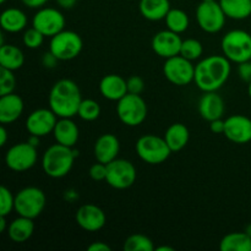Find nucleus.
<instances>
[{
	"label": "nucleus",
	"mask_w": 251,
	"mask_h": 251,
	"mask_svg": "<svg viewBox=\"0 0 251 251\" xmlns=\"http://www.w3.org/2000/svg\"><path fill=\"white\" fill-rule=\"evenodd\" d=\"M229 75L230 61L225 55H210L195 65L194 82L202 92H217Z\"/></svg>",
	"instance_id": "obj_1"
},
{
	"label": "nucleus",
	"mask_w": 251,
	"mask_h": 251,
	"mask_svg": "<svg viewBox=\"0 0 251 251\" xmlns=\"http://www.w3.org/2000/svg\"><path fill=\"white\" fill-rule=\"evenodd\" d=\"M82 102L81 91L76 82L63 78L54 83L49 93V108L58 118H73L77 115Z\"/></svg>",
	"instance_id": "obj_2"
},
{
	"label": "nucleus",
	"mask_w": 251,
	"mask_h": 251,
	"mask_svg": "<svg viewBox=\"0 0 251 251\" xmlns=\"http://www.w3.org/2000/svg\"><path fill=\"white\" fill-rule=\"evenodd\" d=\"M78 152L74 147L64 146L56 142L46 150L42 157V168L44 173L53 179H60L68 176L73 169L74 162Z\"/></svg>",
	"instance_id": "obj_3"
},
{
	"label": "nucleus",
	"mask_w": 251,
	"mask_h": 251,
	"mask_svg": "<svg viewBox=\"0 0 251 251\" xmlns=\"http://www.w3.org/2000/svg\"><path fill=\"white\" fill-rule=\"evenodd\" d=\"M223 55L233 63L251 60V34L244 29H232L221 42Z\"/></svg>",
	"instance_id": "obj_4"
},
{
	"label": "nucleus",
	"mask_w": 251,
	"mask_h": 251,
	"mask_svg": "<svg viewBox=\"0 0 251 251\" xmlns=\"http://www.w3.org/2000/svg\"><path fill=\"white\" fill-rule=\"evenodd\" d=\"M46 195L36 186H27L15 195V212L27 218L38 217L46 207Z\"/></svg>",
	"instance_id": "obj_5"
},
{
	"label": "nucleus",
	"mask_w": 251,
	"mask_h": 251,
	"mask_svg": "<svg viewBox=\"0 0 251 251\" xmlns=\"http://www.w3.org/2000/svg\"><path fill=\"white\" fill-rule=\"evenodd\" d=\"M117 114L126 126H139L147 118V104L140 95L126 93L118 100Z\"/></svg>",
	"instance_id": "obj_6"
},
{
	"label": "nucleus",
	"mask_w": 251,
	"mask_h": 251,
	"mask_svg": "<svg viewBox=\"0 0 251 251\" xmlns=\"http://www.w3.org/2000/svg\"><path fill=\"white\" fill-rule=\"evenodd\" d=\"M137 156L146 163L156 166L169 158L172 151L164 137L156 135H144L136 142Z\"/></svg>",
	"instance_id": "obj_7"
},
{
	"label": "nucleus",
	"mask_w": 251,
	"mask_h": 251,
	"mask_svg": "<svg viewBox=\"0 0 251 251\" xmlns=\"http://www.w3.org/2000/svg\"><path fill=\"white\" fill-rule=\"evenodd\" d=\"M83 48L82 38L74 31L63 29L50 38L49 50L60 61L73 60L80 55Z\"/></svg>",
	"instance_id": "obj_8"
},
{
	"label": "nucleus",
	"mask_w": 251,
	"mask_h": 251,
	"mask_svg": "<svg viewBox=\"0 0 251 251\" xmlns=\"http://www.w3.org/2000/svg\"><path fill=\"white\" fill-rule=\"evenodd\" d=\"M226 17L220 1H201L196 9L199 26L207 33H218L225 27Z\"/></svg>",
	"instance_id": "obj_9"
},
{
	"label": "nucleus",
	"mask_w": 251,
	"mask_h": 251,
	"mask_svg": "<svg viewBox=\"0 0 251 251\" xmlns=\"http://www.w3.org/2000/svg\"><path fill=\"white\" fill-rule=\"evenodd\" d=\"M38 159L37 147L29 142H20L7 150L5 154V163L14 172H26L33 168Z\"/></svg>",
	"instance_id": "obj_10"
},
{
	"label": "nucleus",
	"mask_w": 251,
	"mask_h": 251,
	"mask_svg": "<svg viewBox=\"0 0 251 251\" xmlns=\"http://www.w3.org/2000/svg\"><path fill=\"white\" fill-rule=\"evenodd\" d=\"M136 168L127 159L117 158L107 164V178L105 181L112 188L125 190L134 185L136 181Z\"/></svg>",
	"instance_id": "obj_11"
},
{
	"label": "nucleus",
	"mask_w": 251,
	"mask_h": 251,
	"mask_svg": "<svg viewBox=\"0 0 251 251\" xmlns=\"http://www.w3.org/2000/svg\"><path fill=\"white\" fill-rule=\"evenodd\" d=\"M163 74L167 80L176 86H186L195 77V65L191 60L184 58L180 54L166 59L163 65Z\"/></svg>",
	"instance_id": "obj_12"
},
{
	"label": "nucleus",
	"mask_w": 251,
	"mask_h": 251,
	"mask_svg": "<svg viewBox=\"0 0 251 251\" xmlns=\"http://www.w3.org/2000/svg\"><path fill=\"white\" fill-rule=\"evenodd\" d=\"M32 26L36 27L46 37H53L65 27L63 12L54 7H41L32 20Z\"/></svg>",
	"instance_id": "obj_13"
},
{
	"label": "nucleus",
	"mask_w": 251,
	"mask_h": 251,
	"mask_svg": "<svg viewBox=\"0 0 251 251\" xmlns=\"http://www.w3.org/2000/svg\"><path fill=\"white\" fill-rule=\"evenodd\" d=\"M56 122H58V117L50 108L49 109L41 108V109L33 110L27 117L26 130L29 132V135L43 137L53 132Z\"/></svg>",
	"instance_id": "obj_14"
},
{
	"label": "nucleus",
	"mask_w": 251,
	"mask_h": 251,
	"mask_svg": "<svg viewBox=\"0 0 251 251\" xmlns=\"http://www.w3.org/2000/svg\"><path fill=\"white\" fill-rule=\"evenodd\" d=\"M181 43H183V41H181L179 33H176V32L167 28L154 34L151 46L157 55L168 59L180 54Z\"/></svg>",
	"instance_id": "obj_15"
},
{
	"label": "nucleus",
	"mask_w": 251,
	"mask_h": 251,
	"mask_svg": "<svg viewBox=\"0 0 251 251\" xmlns=\"http://www.w3.org/2000/svg\"><path fill=\"white\" fill-rule=\"evenodd\" d=\"M75 220L81 229L86 232H98L104 227L107 217L100 207L92 203H86L76 211Z\"/></svg>",
	"instance_id": "obj_16"
},
{
	"label": "nucleus",
	"mask_w": 251,
	"mask_h": 251,
	"mask_svg": "<svg viewBox=\"0 0 251 251\" xmlns=\"http://www.w3.org/2000/svg\"><path fill=\"white\" fill-rule=\"evenodd\" d=\"M225 136L229 141L244 145L251 141V119L242 114H235L225 120Z\"/></svg>",
	"instance_id": "obj_17"
},
{
	"label": "nucleus",
	"mask_w": 251,
	"mask_h": 251,
	"mask_svg": "<svg viewBox=\"0 0 251 251\" xmlns=\"http://www.w3.org/2000/svg\"><path fill=\"white\" fill-rule=\"evenodd\" d=\"M120 151V142L113 134H103L96 141L93 152L97 162L108 164L118 158Z\"/></svg>",
	"instance_id": "obj_18"
},
{
	"label": "nucleus",
	"mask_w": 251,
	"mask_h": 251,
	"mask_svg": "<svg viewBox=\"0 0 251 251\" xmlns=\"http://www.w3.org/2000/svg\"><path fill=\"white\" fill-rule=\"evenodd\" d=\"M24 100L14 92L0 96V123L4 125L16 122L24 113Z\"/></svg>",
	"instance_id": "obj_19"
},
{
	"label": "nucleus",
	"mask_w": 251,
	"mask_h": 251,
	"mask_svg": "<svg viewBox=\"0 0 251 251\" xmlns=\"http://www.w3.org/2000/svg\"><path fill=\"white\" fill-rule=\"evenodd\" d=\"M199 113L207 122L221 119L225 114V100L217 92H205L199 102Z\"/></svg>",
	"instance_id": "obj_20"
},
{
	"label": "nucleus",
	"mask_w": 251,
	"mask_h": 251,
	"mask_svg": "<svg viewBox=\"0 0 251 251\" xmlns=\"http://www.w3.org/2000/svg\"><path fill=\"white\" fill-rule=\"evenodd\" d=\"M100 92L105 100L118 102L127 93L126 80L115 74L104 76L100 82Z\"/></svg>",
	"instance_id": "obj_21"
},
{
	"label": "nucleus",
	"mask_w": 251,
	"mask_h": 251,
	"mask_svg": "<svg viewBox=\"0 0 251 251\" xmlns=\"http://www.w3.org/2000/svg\"><path fill=\"white\" fill-rule=\"evenodd\" d=\"M54 139L58 144L74 147L78 140V127L71 118H59L53 130Z\"/></svg>",
	"instance_id": "obj_22"
},
{
	"label": "nucleus",
	"mask_w": 251,
	"mask_h": 251,
	"mask_svg": "<svg viewBox=\"0 0 251 251\" xmlns=\"http://www.w3.org/2000/svg\"><path fill=\"white\" fill-rule=\"evenodd\" d=\"M0 26L2 31L9 33H19L27 26V16L22 10L17 7H9L1 12Z\"/></svg>",
	"instance_id": "obj_23"
},
{
	"label": "nucleus",
	"mask_w": 251,
	"mask_h": 251,
	"mask_svg": "<svg viewBox=\"0 0 251 251\" xmlns=\"http://www.w3.org/2000/svg\"><path fill=\"white\" fill-rule=\"evenodd\" d=\"M34 223L32 218L19 216L7 227V235L14 243L21 244L27 242L33 235Z\"/></svg>",
	"instance_id": "obj_24"
},
{
	"label": "nucleus",
	"mask_w": 251,
	"mask_h": 251,
	"mask_svg": "<svg viewBox=\"0 0 251 251\" xmlns=\"http://www.w3.org/2000/svg\"><path fill=\"white\" fill-rule=\"evenodd\" d=\"M140 12L149 21H161L166 19L169 12V0H140Z\"/></svg>",
	"instance_id": "obj_25"
},
{
	"label": "nucleus",
	"mask_w": 251,
	"mask_h": 251,
	"mask_svg": "<svg viewBox=\"0 0 251 251\" xmlns=\"http://www.w3.org/2000/svg\"><path fill=\"white\" fill-rule=\"evenodd\" d=\"M190 139L189 129L181 123H174L167 129L164 134V140L172 152H179L188 145Z\"/></svg>",
	"instance_id": "obj_26"
},
{
	"label": "nucleus",
	"mask_w": 251,
	"mask_h": 251,
	"mask_svg": "<svg viewBox=\"0 0 251 251\" xmlns=\"http://www.w3.org/2000/svg\"><path fill=\"white\" fill-rule=\"evenodd\" d=\"M25 63L24 51L14 44L0 47V66L7 70H19Z\"/></svg>",
	"instance_id": "obj_27"
},
{
	"label": "nucleus",
	"mask_w": 251,
	"mask_h": 251,
	"mask_svg": "<svg viewBox=\"0 0 251 251\" xmlns=\"http://www.w3.org/2000/svg\"><path fill=\"white\" fill-rule=\"evenodd\" d=\"M220 4L232 20H245L251 15V0H220Z\"/></svg>",
	"instance_id": "obj_28"
},
{
	"label": "nucleus",
	"mask_w": 251,
	"mask_h": 251,
	"mask_svg": "<svg viewBox=\"0 0 251 251\" xmlns=\"http://www.w3.org/2000/svg\"><path fill=\"white\" fill-rule=\"evenodd\" d=\"M221 251H251V237L245 232L229 233L220 243Z\"/></svg>",
	"instance_id": "obj_29"
},
{
	"label": "nucleus",
	"mask_w": 251,
	"mask_h": 251,
	"mask_svg": "<svg viewBox=\"0 0 251 251\" xmlns=\"http://www.w3.org/2000/svg\"><path fill=\"white\" fill-rule=\"evenodd\" d=\"M167 25V28L176 33H183L188 29L190 20H189L188 14L181 9H171L164 19Z\"/></svg>",
	"instance_id": "obj_30"
},
{
	"label": "nucleus",
	"mask_w": 251,
	"mask_h": 251,
	"mask_svg": "<svg viewBox=\"0 0 251 251\" xmlns=\"http://www.w3.org/2000/svg\"><path fill=\"white\" fill-rule=\"evenodd\" d=\"M124 251H153V242L144 234H132L126 238L123 245Z\"/></svg>",
	"instance_id": "obj_31"
},
{
	"label": "nucleus",
	"mask_w": 251,
	"mask_h": 251,
	"mask_svg": "<svg viewBox=\"0 0 251 251\" xmlns=\"http://www.w3.org/2000/svg\"><path fill=\"white\" fill-rule=\"evenodd\" d=\"M77 115L85 122H95L100 115V105L95 100H82Z\"/></svg>",
	"instance_id": "obj_32"
},
{
	"label": "nucleus",
	"mask_w": 251,
	"mask_h": 251,
	"mask_svg": "<svg viewBox=\"0 0 251 251\" xmlns=\"http://www.w3.org/2000/svg\"><path fill=\"white\" fill-rule=\"evenodd\" d=\"M203 53V47L200 41L194 38H189L183 41L180 48V55L184 58L189 59V60H196V59L201 58Z\"/></svg>",
	"instance_id": "obj_33"
},
{
	"label": "nucleus",
	"mask_w": 251,
	"mask_h": 251,
	"mask_svg": "<svg viewBox=\"0 0 251 251\" xmlns=\"http://www.w3.org/2000/svg\"><path fill=\"white\" fill-rule=\"evenodd\" d=\"M15 211V196L6 186L0 188V216H7Z\"/></svg>",
	"instance_id": "obj_34"
},
{
	"label": "nucleus",
	"mask_w": 251,
	"mask_h": 251,
	"mask_svg": "<svg viewBox=\"0 0 251 251\" xmlns=\"http://www.w3.org/2000/svg\"><path fill=\"white\" fill-rule=\"evenodd\" d=\"M15 87H16V77L14 75V71L1 68V73H0V96L12 93Z\"/></svg>",
	"instance_id": "obj_35"
},
{
	"label": "nucleus",
	"mask_w": 251,
	"mask_h": 251,
	"mask_svg": "<svg viewBox=\"0 0 251 251\" xmlns=\"http://www.w3.org/2000/svg\"><path fill=\"white\" fill-rule=\"evenodd\" d=\"M44 37L46 36L42 32H39L36 27L32 26L31 28L26 29L24 37H22V41H24L25 47H27V48L37 49L43 44Z\"/></svg>",
	"instance_id": "obj_36"
},
{
	"label": "nucleus",
	"mask_w": 251,
	"mask_h": 251,
	"mask_svg": "<svg viewBox=\"0 0 251 251\" xmlns=\"http://www.w3.org/2000/svg\"><path fill=\"white\" fill-rule=\"evenodd\" d=\"M127 83V93H134V95H141L145 88V82L140 76L134 75L130 76L126 80Z\"/></svg>",
	"instance_id": "obj_37"
},
{
	"label": "nucleus",
	"mask_w": 251,
	"mask_h": 251,
	"mask_svg": "<svg viewBox=\"0 0 251 251\" xmlns=\"http://www.w3.org/2000/svg\"><path fill=\"white\" fill-rule=\"evenodd\" d=\"M90 176L96 181H102L105 180L107 178V164L100 163V162H97V163L93 164L90 168Z\"/></svg>",
	"instance_id": "obj_38"
},
{
	"label": "nucleus",
	"mask_w": 251,
	"mask_h": 251,
	"mask_svg": "<svg viewBox=\"0 0 251 251\" xmlns=\"http://www.w3.org/2000/svg\"><path fill=\"white\" fill-rule=\"evenodd\" d=\"M238 74L244 82L249 83L251 81V60L238 64Z\"/></svg>",
	"instance_id": "obj_39"
},
{
	"label": "nucleus",
	"mask_w": 251,
	"mask_h": 251,
	"mask_svg": "<svg viewBox=\"0 0 251 251\" xmlns=\"http://www.w3.org/2000/svg\"><path fill=\"white\" fill-rule=\"evenodd\" d=\"M58 61H60V60H59V59L56 58V56L54 55L50 50L47 51V53H44L43 58H42V64H43L44 68H47V69H54L56 66V64H58Z\"/></svg>",
	"instance_id": "obj_40"
},
{
	"label": "nucleus",
	"mask_w": 251,
	"mask_h": 251,
	"mask_svg": "<svg viewBox=\"0 0 251 251\" xmlns=\"http://www.w3.org/2000/svg\"><path fill=\"white\" fill-rule=\"evenodd\" d=\"M210 129L213 134H225V120L216 119L210 122Z\"/></svg>",
	"instance_id": "obj_41"
},
{
	"label": "nucleus",
	"mask_w": 251,
	"mask_h": 251,
	"mask_svg": "<svg viewBox=\"0 0 251 251\" xmlns=\"http://www.w3.org/2000/svg\"><path fill=\"white\" fill-rule=\"evenodd\" d=\"M88 251H110L112 248L104 242H95L87 247Z\"/></svg>",
	"instance_id": "obj_42"
},
{
	"label": "nucleus",
	"mask_w": 251,
	"mask_h": 251,
	"mask_svg": "<svg viewBox=\"0 0 251 251\" xmlns=\"http://www.w3.org/2000/svg\"><path fill=\"white\" fill-rule=\"evenodd\" d=\"M21 1L29 9H41L48 2V0H21Z\"/></svg>",
	"instance_id": "obj_43"
},
{
	"label": "nucleus",
	"mask_w": 251,
	"mask_h": 251,
	"mask_svg": "<svg viewBox=\"0 0 251 251\" xmlns=\"http://www.w3.org/2000/svg\"><path fill=\"white\" fill-rule=\"evenodd\" d=\"M76 2H77V0H56V4H58L61 9L65 10L73 9L76 5Z\"/></svg>",
	"instance_id": "obj_44"
},
{
	"label": "nucleus",
	"mask_w": 251,
	"mask_h": 251,
	"mask_svg": "<svg viewBox=\"0 0 251 251\" xmlns=\"http://www.w3.org/2000/svg\"><path fill=\"white\" fill-rule=\"evenodd\" d=\"M7 141V131L5 126L0 127V146H5Z\"/></svg>",
	"instance_id": "obj_45"
},
{
	"label": "nucleus",
	"mask_w": 251,
	"mask_h": 251,
	"mask_svg": "<svg viewBox=\"0 0 251 251\" xmlns=\"http://www.w3.org/2000/svg\"><path fill=\"white\" fill-rule=\"evenodd\" d=\"M39 139H41V137L37 136V135H29V137H28V140H27V142H29V144H31L32 146L37 147L39 145Z\"/></svg>",
	"instance_id": "obj_46"
},
{
	"label": "nucleus",
	"mask_w": 251,
	"mask_h": 251,
	"mask_svg": "<svg viewBox=\"0 0 251 251\" xmlns=\"http://www.w3.org/2000/svg\"><path fill=\"white\" fill-rule=\"evenodd\" d=\"M7 227L6 223V217L5 216H0V233H4L5 229Z\"/></svg>",
	"instance_id": "obj_47"
},
{
	"label": "nucleus",
	"mask_w": 251,
	"mask_h": 251,
	"mask_svg": "<svg viewBox=\"0 0 251 251\" xmlns=\"http://www.w3.org/2000/svg\"><path fill=\"white\" fill-rule=\"evenodd\" d=\"M156 250H157V251H174L173 248L166 247V245H164V247H158Z\"/></svg>",
	"instance_id": "obj_48"
},
{
	"label": "nucleus",
	"mask_w": 251,
	"mask_h": 251,
	"mask_svg": "<svg viewBox=\"0 0 251 251\" xmlns=\"http://www.w3.org/2000/svg\"><path fill=\"white\" fill-rule=\"evenodd\" d=\"M245 233H247L249 237H251V223H250V225L247 226V228H245Z\"/></svg>",
	"instance_id": "obj_49"
},
{
	"label": "nucleus",
	"mask_w": 251,
	"mask_h": 251,
	"mask_svg": "<svg viewBox=\"0 0 251 251\" xmlns=\"http://www.w3.org/2000/svg\"><path fill=\"white\" fill-rule=\"evenodd\" d=\"M248 93H249V97L251 98V81L248 83Z\"/></svg>",
	"instance_id": "obj_50"
},
{
	"label": "nucleus",
	"mask_w": 251,
	"mask_h": 251,
	"mask_svg": "<svg viewBox=\"0 0 251 251\" xmlns=\"http://www.w3.org/2000/svg\"><path fill=\"white\" fill-rule=\"evenodd\" d=\"M202 1H216V0H202Z\"/></svg>",
	"instance_id": "obj_51"
},
{
	"label": "nucleus",
	"mask_w": 251,
	"mask_h": 251,
	"mask_svg": "<svg viewBox=\"0 0 251 251\" xmlns=\"http://www.w3.org/2000/svg\"><path fill=\"white\" fill-rule=\"evenodd\" d=\"M0 2H1V4H4V2H6V0H0Z\"/></svg>",
	"instance_id": "obj_52"
}]
</instances>
